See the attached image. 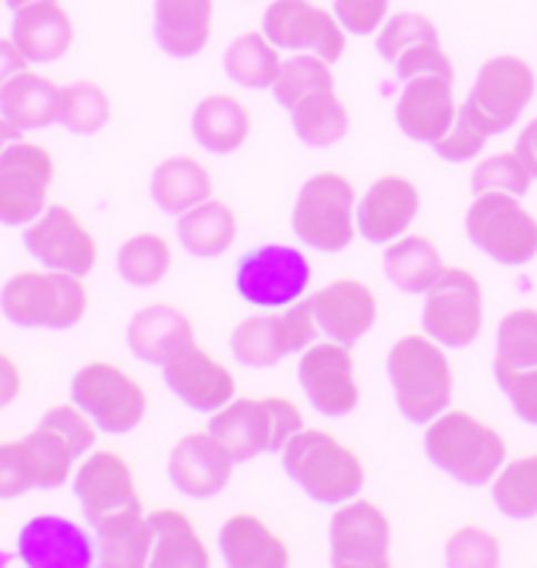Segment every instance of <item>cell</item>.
<instances>
[{
	"instance_id": "1",
	"label": "cell",
	"mask_w": 537,
	"mask_h": 568,
	"mask_svg": "<svg viewBox=\"0 0 537 568\" xmlns=\"http://www.w3.org/2000/svg\"><path fill=\"white\" fill-rule=\"evenodd\" d=\"M421 446L427 462L462 487H490L496 470L509 458V439L499 426L455 405L424 424Z\"/></svg>"
},
{
	"instance_id": "2",
	"label": "cell",
	"mask_w": 537,
	"mask_h": 568,
	"mask_svg": "<svg viewBox=\"0 0 537 568\" xmlns=\"http://www.w3.org/2000/svg\"><path fill=\"white\" fill-rule=\"evenodd\" d=\"M386 379L398 414L424 426L455 402V366L449 347L439 345L424 328L398 335L386 351Z\"/></svg>"
},
{
	"instance_id": "3",
	"label": "cell",
	"mask_w": 537,
	"mask_h": 568,
	"mask_svg": "<svg viewBox=\"0 0 537 568\" xmlns=\"http://www.w3.org/2000/svg\"><path fill=\"white\" fill-rule=\"evenodd\" d=\"M288 480L316 506H338L364 493L367 465L361 452L326 426L307 424L278 452Z\"/></svg>"
},
{
	"instance_id": "4",
	"label": "cell",
	"mask_w": 537,
	"mask_h": 568,
	"mask_svg": "<svg viewBox=\"0 0 537 568\" xmlns=\"http://www.w3.org/2000/svg\"><path fill=\"white\" fill-rule=\"evenodd\" d=\"M92 306V291L80 275L58 268H22L0 284V313L17 328L70 332L83 323Z\"/></svg>"
},
{
	"instance_id": "5",
	"label": "cell",
	"mask_w": 537,
	"mask_h": 568,
	"mask_svg": "<svg viewBox=\"0 0 537 568\" xmlns=\"http://www.w3.org/2000/svg\"><path fill=\"white\" fill-rule=\"evenodd\" d=\"M357 183L335 168H320L297 186L291 203V231L313 253H345L357 234Z\"/></svg>"
},
{
	"instance_id": "6",
	"label": "cell",
	"mask_w": 537,
	"mask_h": 568,
	"mask_svg": "<svg viewBox=\"0 0 537 568\" xmlns=\"http://www.w3.org/2000/svg\"><path fill=\"white\" fill-rule=\"evenodd\" d=\"M535 95V63L516 51H499L477 67L472 89L462 99V118H468L494 140L525 121Z\"/></svg>"
},
{
	"instance_id": "7",
	"label": "cell",
	"mask_w": 537,
	"mask_h": 568,
	"mask_svg": "<svg viewBox=\"0 0 537 568\" xmlns=\"http://www.w3.org/2000/svg\"><path fill=\"white\" fill-rule=\"evenodd\" d=\"M234 294L250 310L278 313L311 294L313 263L307 246L301 244H260L234 263Z\"/></svg>"
},
{
	"instance_id": "8",
	"label": "cell",
	"mask_w": 537,
	"mask_h": 568,
	"mask_svg": "<svg viewBox=\"0 0 537 568\" xmlns=\"http://www.w3.org/2000/svg\"><path fill=\"white\" fill-rule=\"evenodd\" d=\"M465 237L477 253L506 268H525L537 260V215L525 196L475 193L465 209Z\"/></svg>"
},
{
	"instance_id": "9",
	"label": "cell",
	"mask_w": 537,
	"mask_h": 568,
	"mask_svg": "<svg viewBox=\"0 0 537 568\" xmlns=\"http://www.w3.org/2000/svg\"><path fill=\"white\" fill-rule=\"evenodd\" d=\"M70 398L108 436H126L149 417V388L118 361H85L70 379Z\"/></svg>"
},
{
	"instance_id": "10",
	"label": "cell",
	"mask_w": 537,
	"mask_h": 568,
	"mask_svg": "<svg viewBox=\"0 0 537 568\" xmlns=\"http://www.w3.org/2000/svg\"><path fill=\"white\" fill-rule=\"evenodd\" d=\"M487 287L472 265H446V272L421 297V328L449 351H465L484 335Z\"/></svg>"
},
{
	"instance_id": "11",
	"label": "cell",
	"mask_w": 537,
	"mask_h": 568,
	"mask_svg": "<svg viewBox=\"0 0 537 568\" xmlns=\"http://www.w3.org/2000/svg\"><path fill=\"white\" fill-rule=\"evenodd\" d=\"M294 376L304 392V402L330 420L352 417L361 407L364 383H361V364L354 345L323 335L320 342H313L307 351L297 354Z\"/></svg>"
},
{
	"instance_id": "12",
	"label": "cell",
	"mask_w": 537,
	"mask_h": 568,
	"mask_svg": "<svg viewBox=\"0 0 537 568\" xmlns=\"http://www.w3.org/2000/svg\"><path fill=\"white\" fill-rule=\"evenodd\" d=\"M70 489L83 508L89 528L145 508L143 493L136 484V467L121 448L95 446L89 455H83L73 470Z\"/></svg>"
},
{
	"instance_id": "13",
	"label": "cell",
	"mask_w": 537,
	"mask_h": 568,
	"mask_svg": "<svg viewBox=\"0 0 537 568\" xmlns=\"http://www.w3.org/2000/svg\"><path fill=\"white\" fill-rule=\"evenodd\" d=\"M58 159L42 142L22 136L0 155V227H26L51 205Z\"/></svg>"
},
{
	"instance_id": "14",
	"label": "cell",
	"mask_w": 537,
	"mask_h": 568,
	"mask_svg": "<svg viewBox=\"0 0 537 568\" xmlns=\"http://www.w3.org/2000/svg\"><path fill=\"white\" fill-rule=\"evenodd\" d=\"M393 518L376 499L357 493L332 506L330 562L335 568L393 566Z\"/></svg>"
},
{
	"instance_id": "15",
	"label": "cell",
	"mask_w": 537,
	"mask_h": 568,
	"mask_svg": "<svg viewBox=\"0 0 537 568\" xmlns=\"http://www.w3.org/2000/svg\"><path fill=\"white\" fill-rule=\"evenodd\" d=\"M260 29L282 54H320L338 63L348 51V32L320 0H266Z\"/></svg>"
},
{
	"instance_id": "16",
	"label": "cell",
	"mask_w": 537,
	"mask_h": 568,
	"mask_svg": "<svg viewBox=\"0 0 537 568\" xmlns=\"http://www.w3.org/2000/svg\"><path fill=\"white\" fill-rule=\"evenodd\" d=\"M22 246L36 265L70 275H92L102 260V246L85 219L67 203H51L32 224L22 227Z\"/></svg>"
},
{
	"instance_id": "17",
	"label": "cell",
	"mask_w": 537,
	"mask_h": 568,
	"mask_svg": "<svg viewBox=\"0 0 537 568\" xmlns=\"http://www.w3.org/2000/svg\"><path fill=\"white\" fill-rule=\"evenodd\" d=\"M424 193L414 178L402 171H386L373 178L357 200V234L373 246H386L408 234L421 219Z\"/></svg>"
},
{
	"instance_id": "18",
	"label": "cell",
	"mask_w": 537,
	"mask_h": 568,
	"mask_svg": "<svg viewBox=\"0 0 537 568\" xmlns=\"http://www.w3.org/2000/svg\"><path fill=\"white\" fill-rule=\"evenodd\" d=\"M234 455L212 429H190L168 452V484L184 499L206 503L222 496L234 480Z\"/></svg>"
},
{
	"instance_id": "19",
	"label": "cell",
	"mask_w": 537,
	"mask_h": 568,
	"mask_svg": "<svg viewBox=\"0 0 537 568\" xmlns=\"http://www.w3.org/2000/svg\"><path fill=\"white\" fill-rule=\"evenodd\" d=\"M162 379L168 392L190 410L196 414H215L219 407H225L231 398H237V373L234 366L222 361L215 351H209L200 342L186 345L178 351L165 366H162Z\"/></svg>"
},
{
	"instance_id": "20",
	"label": "cell",
	"mask_w": 537,
	"mask_h": 568,
	"mask_svg": "<svg viewBox=\"0 0 537 568\" xmlns=\"http://www.w3.org/2000/svg\"><path fill=\"white\" fill-rule=\"evenodd\" d=\"M307 297H311L323 335L345 342V345L364 342L376 328L379 313H383L376 287L357 275H335L326 284H320L316 291H311Z\"/></svg>"
},
{
	"instance_id": "21",
	"label": "cell",
	"mask_w": 537,
	"mask_h": 568,
	"mask_svg": "<svg viewBox=\"0 0 537 568\" xmlns=\"http://www.w3.org/2000/svg\"><path fill=\"white\" fill-rule=\"evenodd\" d=\"M17 556L29 568L95 566V534L67 515H36L17 534Z\"/></svg>"
},
{
	"instance_id": "22",
	"label": "cell",
	"mask_w": 537,
	"mask_h": 568,
	"mask_svg": "<svg viewBox=\"0 0 537 568\" xmlns=\"http://www.w3.org/2000/svg\"><path fill=\"white\" fill-rule=\"evenodd\" d=\"M458 111H462V102L455 99V80L417 77V80L402 82L393 118L402 136L421 145H434L453 126Z\"/></svg>"
},
{
	"instance_id": "23",
	"label": "cell",
	"mask_w": 537,
	"mask_h": 568,
	"mask_svg": "<svg viewBox=\"0 0 537 568\" xmlns=\"http://www.w3.org/2000/svg\"><path fill=\"white\" fill-rule=\"evenodd\" d=\"M196 342V323L181 304L152 301L136 306L126 320V347L149 366H165L178 351Z\"/></svg>"
},
{
	"instance_id": "24",
	"label": "cell",
	"mask_w": 537,
	"mask_h": 568,
	"mask_svg": "<svg viewBox=\"0 0 537 568\" xmlns=\"http://www.w3.org/2000/svg\"><path fill=\"white\" fill-rule=\"evenodd\" d=\"M215 552L227 568H288L291 544L260 511H231L219 525Z\"/></svg>"
},
{
	"instance_id": "25",
	"label": "cell",
	"mask_w": 537,
	"mask_h": 568,
	"mask_svg": "<svg viewBox=\"0 0 537 568\" xmlns=\"http://www.w3.org/2000/svg\"><path fill=\"white\" fill-rule=\"evenodd\" d=\"M7 36L17 41L29 67H48L63 61L73 51L77 20L61 0H44L17 10Z\"/></svg>"
},
{
	"instance_id": "26",
	"label": "cell",
	"mask_w": 537,
	"mask_h": 568,
	"mask_svg": "<svg viewBox=\"0 0 537 568\" xmlns=\"http://www.w3.org/2000/svg\"><path fill=\"white\" fill-rule=\"evenodd\" d=\"M215 0H152V36L174 61H193L215 36Z\"/></svg>"
},
{
	"instance_id": "27",
	"label": "cell",
	"mask_w": 537,
	"mask_h": 568,
	"mask_svg": "<svg viewBox=\"0 0 537 568\" xmlns=\"http://www.w3.org/2000/svg\"><path fill=\"white\" fill-rule=\"evenodd\" d=\"M190 136L209 155H234L253 136V114L234 92H209L190 111Z\"/></svg>"
},
{
	"instance_id": "28",
	"label": "cell",
	"mask_w": 537,
	"mask_h": 568,
	"mask_svg": "<svg viewBox=\"0 0 537 568\" xmlns=\"http://www.w3.org/2000/svg\"><path fill=\"white\" fill-rule=\"evenodd\" d=\"M149 525H152V568H209L215 562V549L186 508H149Z\"/></svg>"
},
{
	"instance_id": "29",
	"label": "cell",
	"mask_w": 537,
	"mask_h": 568,
	"mask_svg": "<svg viewBox=\"0 0 537 568\" xmlns=\"http://www.w3.org/2000/svg\"><path fill=\"white\" fill-rule=\"evenodd\" d=\"M149 196L171 219L184 215L186 209L200 205L215 196V174L200 155L193 152H174L152 168L149 178Z\"/></svg>"
},
{
	"instance_id": "30",
	"label": "cell",
	"mask_w": 537,
	"mask_h": 568,
	"mask_svg": "<svg viewBox=\"0 0 537 568\" xmlns=\"http://www.w3.org/2000/svg\"><path fill=\"white\" fill-rule=\"evenodd\" d=\"M174 237L184 250L186 256L193 260H222L225 253L234 250L237 237H241V215L237 209L219 200V196H209L200 205L186 209L184 215L174 219Z\"/></svg>"
},
{
	"instance_id": "31",
	"label": "cell",
	"mask_w": 537,
	"mask_h": 568,
	"mask_svg": "<svg viewBox=\"0 0 537 568\" xmlns=\"http://www.w3.org/2000/svg\"><path fill=\"white\" fill-rule=\"evenodd\" d=\"M209 429L234 455L237 465L272 452V420L263 395H237L215 414H209Z\"/></svg>"
},
{
	"instance_id": "32",
	"label": "cell",
	"mask_w": 537,
	"mask_h": 568,
	"mask_svg": "<svg viewBox=\"0 0 537 568\" xmlns=\"http://www.w3.org/2000/svg\"><path fill=\"white\" fill-rule=\"evenodd\" d=\"M63 85L42 73V67H26L0 92V114L13 121L22 133L48 130L61 123Z\"/></svg>"
},
{
	"instance_id": "33",
	"label": "cell",
	"mask_w": 537,
	"mask_h": 568,
	"mask_svg": "<svg viewBox=\"0 0 537 568\" xmlns=\"http://www.w3.org/2000/svg\"><path fill=\"white\" fill-rule=\"evenodd\" d=\"M446 265L449 263L434 237L417 234V231H408L398 241L383 246V275L402 294L424 297L436 284V278L446 272Z\"/></svg>"
},
{
	"instance_id": "34",
	"label": "cell",
	"mask_w": 537,
	"mask_h": 568,
	"mask_svg": "<svg viewBox=\"0 0 537 568\" xmlns=\"http://www.w3.org/2000/svg\"><path fill=\"white\" fill-rule=\"evenodd\" d=\"M95 534V566L145 568L152 566V525L149 508L118 515L92 528Z\"/></svg>"
},
{
	"instance_id": "35",
	"label": "cell",
	"mask_w": 537,
	"mask_h": 568,
	"mask_svg": "<svg viewBox=\"0 0 537 568\" xmlns=\"http://www.w3.org/2000/svg\"><path fill=\"white\" fill-rule=\"evenodd\" d=\"M282 61H285V54L272 44L263 29H247V32L234 36L222 51L225 77L237 89H247V92H268L282 70Z\"/></svg>"
},
{
	"instance_id": "36",
	"label": "cell",
	"mask_w": 537,
	"mask_h": 568,
	"mask_svg": "<svg viewBox=\"0 0 537 568\" xmlns=\"http://www.w3.org/2000/svg\"><path fill=\"white\" fill-rule=\"evenodd\" d=\"M291 130L311 149H330L352 133V108L338 89H326L297 108H291Z\"/></svg>"
},
{
	"instance_id": "37",
	"label": "cell",
	"mask_w": 537,
	"mask_h": 568,
	"mask_svg": "<svg viewBox=\"0 0 537 568\" xmlns=\"http://www.w3.org/2000/svg\"><path fill=\"white\" fill-rule=\"evenodd\" d=\"M118 275L133 287H155L174 268V241L162 231H133L118 246Z\"/></svg>"
},
{
	"instance_id": "38",
	"label": "cell",
	"mask_w": 537,
	"mask_h": 568,
	"mask_svg": "<svg viewBox=\"0 0 537 568\" xmlns=\"http://www.w3.org/2000/svg\"><path fill=\"white\" fill-rule=\"evenodd\" d=\"M487 489L503 518L509 521L537 518V448L509 455Z\"/></svg>"
},
{
	"instance_id": "39",
	"label": "cell",
	"mask_w": 537,
	"mask_h": 568,
	"mask_svg": "<svg viewBox=\"0 0 537 568\" xmlns=\"http://www.w3.org/2000/svg\"><path fill=\"white\" fill-rule=\"evenodd\" d=\"M227 347H231V357L250 369H268V366H278L285 357H291L285 338H282L278 316L266 313V310H253L250 316L234 325Z\"/></svg>"
},
{
	"instance_id": "40",
	"label": "cell",
	"mask_w": 537,
	"mask_h": 568,
	"mask_svg": "<svg viewBox=\"0 0 537 568\" xmlns=\"http://www.w3.org/2000/svg\"><path fill=\"white\" fill-rule=\"evenodd\" d=\"M326 89H338L335 85V63L320 58V54H285L282 70L272 82V99L278 108H297L313 95L326 92Z\"/></svg>"
},
{
	"instance_id": "41",
	"label": "cell",
	"mask_w": 537,
	"mask_h": 568,
	"mask_svg": "<svg viewBox=\"0 0 537 568\" xmlns=\"http://www.w3.org/2000/svg\"><path fill=\"white\" fill-rule=\"evenodd\" d=\"M114 121V99L95 80H73L63 85L61 126L73 136H95Z\"/></svg>"
},
{
	"instance_id": "42",
	"label": "cell",
	"mask_w": 537,
	"mask_h": 568,
	"mask_svg": "<svg viewBox=\"0 0 537 568\" xmlns=\"http://www.w3.org/2000/svg\"><path fill=\"white\" fill-rule=\"evenodd\" d=\"M22 443L29 448L39 489L67 487L73 480V470L80 465V458H77L73 448L67 446V439H63L61 433H54L51 426L36 424L22 436Z\"/></svg>"
},
{
	"instance_id": "43",
	"label": "cell",
	"mask_w": 537,
	"mask_h": 568,
	"mask_svg": "<svg viewBox=\"0 0 537 568\" xmlns=\"http://www.w3.org/2000/svg\"><path fill=\"white\" fill-rule=\"evenodd\" d=\"M494 364L537 366V306H509L494 332Z\"/></svg>"
},
{
	"instance_id": "44",
	"label": "cell",
	"mask_w": 537,
	"mask_h": 568,
	"mask_svg": "<svg viewBox=\"0 0 537 568\" xmlns=\"http://www.w3.org/2000/svg\"><path fill=\"white\" fill-rule=\"evenodd\" d=\"M424 41H443L439 22L424 10H395V13H389V20L379 26V32L373 36V48L383 61L393 67L408 48L424 44Z\"/></svg>"
},
{
	"instance_id": "45",
	"label": "cell",
	"mask_w": 537,
	"mask_h": 568,
	"mask_svg": "<svg viewBox=\"0 0 537 568\" xmlns=\"http://www.w3.org/2000/svg\"><path fill=\"white\" fill-rule=\"evenodd\" d=\"M443 559L453 568H496L503 562V540L480 521H465L446 537Z\"/></svg>"
},
{
	"instance_id": "46",
	"label": "cell",
	"mask_w": 537,
	"mask_h": 568,
	"mask_svg": "<svg viewBox=\"0 0 537 568\" xmlns=\"http://www.w3.org/2000/svg\"><path fill=\"white\" fill-rule=\"evenodd\" d=\"M535 183L531 168L521 162L516 149H503V152H484L472 168V190L475 193H513L525 196Z\"/></svg>"
},
{
	"instance_id": "47",
	"label": "cell",
	"mask_w": 537,
	"mask_h": 568,
	"mask_svg": "<svg viewBox=\"0 0 537 568\" xmlns=\"http://www.w3.org/2000/svg\"><path fill=\"white\" fill-rule=\"evenodd\" d=\"M39 424L51 426L54 433H61L63 439H67V446L77 452V458L89 455L92 448L99 446V436H102V429L95 426V420L73 398L48 407L42 417H39Z\"/></svg>"
},
{
	"instance_id": "48",
	"label": "cell",
	"mask_w": 537,
	"mask_h": 568,
	"mask_svg": "<svg viewBox=\"0 0 537 568\" xmlns=\"http://www.w3.org/2000/svg\"><path fill=\"white\" fill-rule=\"evenodd\" d=\"M494 379L518 420L537 426V366L494 364Z\"/></svg>"
},
{
	"instance_id": "49",
	"label": "cell",
	"mask_w": 537,
	"mask_h": 568,
	"mask_svg": "<svg viewBox=\"0 0 537 568\" xmlns=\"http://www.w3.org/2000/svg\"><path fill=\"white\" fill-rule=\"evenodd\" d=\"M39 489L29 448L20 439H0V499H20Z\"/></svg>"
},
{
	"instance_id": "50",
	"label": "cell",
	"mask_w": 537,
	"mask_h": 568,
	"mask_svg": "<svg viewBox=\"0 0 537 568\" xmlns=\"http://www.w3.org/2000/svg\"><path fill=\"white\" fill-rule=\"evenodd\" d=\"M395 80H417V77H449L455 80L453 54L443 48V41H424L408 48L398 61L393 63Z\"/></svg>"
},
{
	"instance_id": "51",
	"label": "cell",
	"mask_w": 537,
	"mask_h": 568,
	"mask_svg": "<svg viewBox=\"0 0 537 568\" xmlns=\"http://www.w3.org/2000/svg\"><path fill=\"white\" fill-rule=\"evenodd\" d=\"M487 142H490V136H487L484 130H477L468 118H462V111H458V118H455L453 126H449L430 149H434L436 159H443V162L468 164L477 162V159L484 155Z\"/></svg>"
},
{
	"instance_id": "52",
	"label": "cell",
	"mask_w": 537,
	"mask_h": 568,
	"mask_svg": "<svg viewBox=\"0 0 537 568\" xmlns=\"http://www.w3.org/2000/svg\"><path fill=\"white\" fill-rule=\"evenodd\" d=\"M330 7L352 39H373L393 13V0H332Z\"/></svg>"
},
{
	"instance_id": "53",
	"label": "cell",
	"mask_w": 537,
	"mask_h": 568,
	"mask_svg": "<svg viewBox=\"0 0 537 568\" xmlns=\"http://www.w3.org/2000/svg\"><path fill=\"white\" fill-rule=\"evenodd\" d=\"M278 316V325H282V338H285V347H288L291 357H297L301 351H307L313 342L323 338V328L316 323V313H313L311 297L297 301V304L285 306L275 313Z\"/></svg>"
},
{
	"instance_id": "54",
	"label": "cell",
	"mask_w": 537,
	"mask_h": 568,
	"mask_svg": "<svg viewBox=\"0 0 537 568\" xmlns=\"http://www.w3.org/2000/svg\"><path fill=\"white\" fill-rule=\"evenodd\" d=\"M272 420V452L278 455L307 426V410L291 395H263Z\"/></svg>"
},
{
	"instance_id": "55",
	"label": "cell",
	"mask_w": 537,
	"mask_h": 568,
	"mask_svg": "<svg viewBox=\"0 0 537 568\" xmlns=\"http://www.w3.org/2000/svg\"><path fill=\"white\" fill-rule=\"evenodd\" d=\"M22 395V366L13 354L0 347V410L10 407Z\"/></svg>"
},
{
	"instance_id": "56",
	"label": "cell",
	"mask_w": 537,
	"mask_h": 568,
	"mask_svg": "<svg viewBox=\"0 0 537 568\" xmlns=\"http://www.w3.org/2000/svg\"><path fill=\"white\" fill-rule=\"evenodd\" d=\"M26 67H29V61L22 58L17 41L10 39V36H0V92H3V85L13 80L17 73H22Z\"/></svg>"
},
{
	"instance_id": "57",
	"label": "cell",
	"mask_w": 537,
	"mask_h": 568,
	"mask_svg": "<svg viewBox=\"0 0 537 568\" xmlns=\"http://www.w3.org/2000/svg\"><path fill=\"white\" fill-rule=\"evenodd\" d=\"M513 149L521 155V162L531 168V174H535L537 181V114L535 118H528V121H521Z\"/></svg>"
},
{
	"instance_id": "58",
	"label": "cell",
	"mask_w": 537,
	"mask_h": 568,
	"mask_svg": "<svg viewBox=\"0 0 537 568\" xmlns=\"http://www.w3.org/2000/svg\"><path fill=\"white\" fill-rule=\"evenodd\" d=\"M22 136H26V133H22L20 126H17L13 121H7V118L0 114V155H3L13 142H20Z\"/></svg>"
},
{
	"instance_id": "59",
	"label": "cell",
	"mask_w": 537,
	"mask_h": 568,
	"mask_svg": "<svg viewBox=\"0 0 537 568\" xmlns=\"http://www.w3.org/2000/svg\"><path fill=\"white\" fill-rule=\"evenodd\" d=\"M3 3H7V7H10L13 13H17V10H22V7H32V3H44V0H3Z\"/></svg>"
},
{
	"instance_id": "60",
	"label": "cell",
	"mask_w": 537,
	"mask_h": 568,
	"mask_svg": "<svg viewBox=\"0 0 537 568\" xmlns=\"http://www.w3.org/2000/svg\"><path fill=\"white\" fill-rule=\"evenodd\" d=\"M3 7H7V3H3V0H0V10H3Z\"/></svg>"
}]
</instances>
